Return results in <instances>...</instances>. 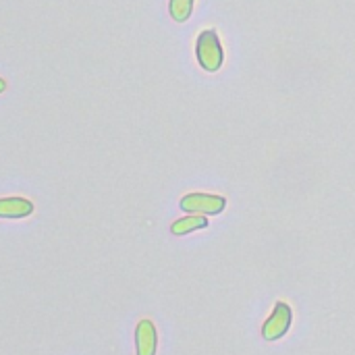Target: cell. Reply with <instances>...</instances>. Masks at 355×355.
<instances>
[{"label": "cell", "instance_id": "obj_1", "mask_svg": "<svg viewBox=\"0 0 355 355\" xmlns=\"http://www.w3.org/2000/svg\"><path fill=\"white\" fill-rule=\"evenodd\" d=\"M196 56H198V62L204 71H208V73L220 71V67L225 62V50H223L220 37L214 29H204L198 35Z\"/></svg>", "mask_w": 355, "mask_h": 355}, {"label": "cell", "instance_id": "obj_2", "mask_svg": "<svg viewBox=\"0 0 355 355\" xmlns=\"http://www.w3.org/2000/svg\"><path fill=\"white\" fill-rule=\"evenodd\" d=\"M181 210L187 214H204V216H214L220 214L227 208V200L220 196L212 193H187L181 198Z\"/></svg>", "mask_w": 355, "mask_h": 355}, {"label": "cell", "instance_id": "obj_3", "mask_svg": "<svg viewBox=\"0 0 355 355\" xmlns=\"http://www.w3.org/2000/svg\"><path fill=\"white\" fill-rule=\"evenodd\" d=\"M293 324V310L287 302H279L272 310V314L262 324V337L266 341H279L283 339Z\"/></svg>", "mask_w": 355, "mask_h": 355}, {"label": "cell", "instance_id": "obj_4", "mask_svg": "<svg viewBox=\"0 0 355 355\" xmlns=\"http://www.w3.org/2000/svg\"><path fill=\"white\" fill-rule=\"evenodd\" d=\"M158 349V333L152 320L144 318L135 327V352L137 355H156Z\"/></svg>", "mask_w": 355, "mask_h": 355}, {"label": "cell", "instance_id": "obj_5", "mask_svg": "<svg viewBox=\"0 0 355 355\" xmlns=\"http://www.w3.org/2000/svg\"><path fill=\"white\" fill-rule=\"evenodd\" d=\"M33 212V204L25 198H2L0 218H25Z\"/></svg>", "mask_w": 355, "mask_h": 355}, {"label": "cell", "instance_id": "obj_6", "mask_svg": "<svg viewBox=\"0 0 355 355\" xmlns=\"http://www.w3.org/2000/svg\"><path fill=\"white\" fill-rule=\"evenodd\" d=\"M206 227H208V218L204 214H187V216H183V218L173 223L171 233L181 237V235H189V233L206 229Z\"/></svg>", "mask_w": 355, "mask_h": 355}, {"label": "cell", "instance_id": "obj_7", "mask_svg": "<svg viewBox=\"0 0 355 355\" xmlns=\"http://www.w3.org/2000/svg\"><path fill=\"white\" fill-rule=\"evenodd\" d=\"M193 2L196 0H171L168 2V12H171L173 21L185 23L193 12Z\"/></svg>", "mask_w": 355, "mask_h": 355}, {"label": "cell", "instance_id": "obj_8", "mask_svg": "<svg viewBox=\"0 0 355 355\" xmlns=\"http://www.w3.org/2000/svg\"><path fill=\"white\" fill-rule=\"evenodd\" d=\"M4 89H6V81H4V79L0 77V94H2Z\"/></svg>", "mask_w": 355, "mask_h": 355}]
</instances>
